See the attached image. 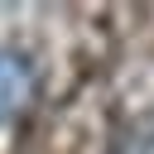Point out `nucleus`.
I'll return each instance as SVG.
<instances>
[{"instance_id":"1","label":"nucleus","mask_w":154,"mask_h":154,"mask_svg":"<svg viewBox=\"0 0 154 154\" xmlns=\"http://www.w3.org/2000/svg\"><path fill=\"white\" fill-rule=\"evenodd\" d=\"M34 87H38L34 63L24 53H14V48H0V125L24 116V106L34 101Z\"/></svg>"},{"instance_id":"2","label":"nucleus","mask_w":154,"mask_h":154,"mask_svg":"<svg viewBox=\"0 0 154 154\" xmlns=\"http://www.w3.org/2000/svg\"><path fill=\"white\" fill-rule=\"evenodd\" d=\"M116 154H154V116L135 120V125L116 140Z\"/></svg>"}]
</instances>
